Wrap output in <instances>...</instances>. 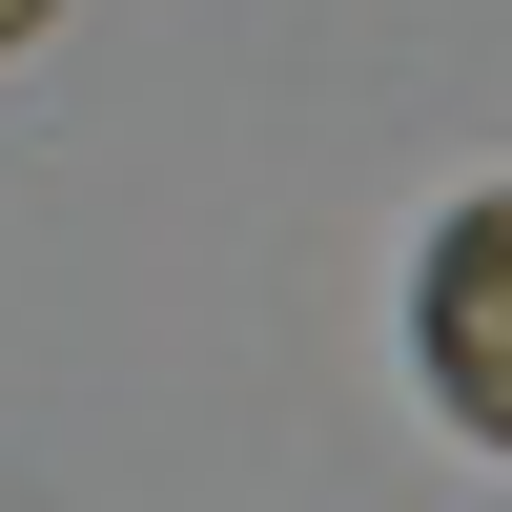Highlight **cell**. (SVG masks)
Segmentation results:
<instances>
[{
  "label": "cell",
  "instance_id": "obj_1",
  "mask_svg": "<svg viewBox=\"0 0 512 512\" xmlns=\"http://www.w3.org/2000/svg\"><path fill=\"white\" fill-rule=\"evenodd\" d=\"M410 349H431L451 431H492V451H512V185L431 226V287H410Z\"/></svg>",
  "mask_w": 512,
  "mask_h": 512
},
{
  "label": "cell",
  "instance_id": "obj_2",
  "mask_svg": "<svg viewBox=\"0 0 512 512\" xmlns=\"http://www.w3.org/2000/svg\"><path fill=\"white\" fill-rule=\"evenodd\" d=\"M41 21H62V0H0V62H21V41H41Z\"/></svg>",
  "mask_w": 512,
  "mask_h": 512
}]
</instances>
